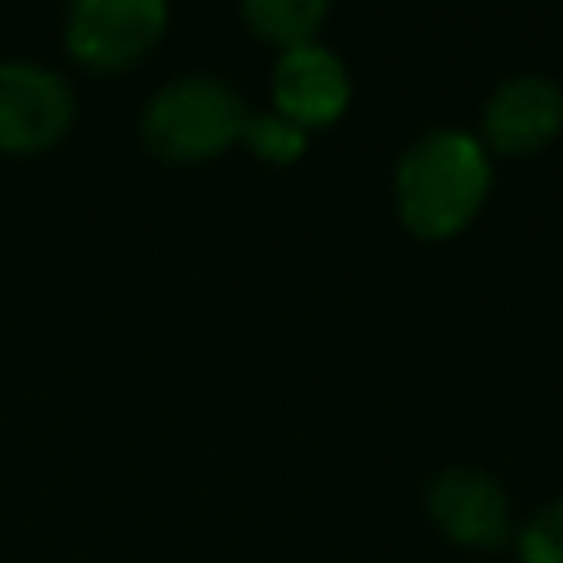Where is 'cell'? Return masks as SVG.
Returning a JSON list of instances; mask_svg holds the SVG:
<instances>
[{"instance_id":"6da1fadb","label":"cell","mask_w":563,"mask_h":563,"mask_svg":"<svg viewBox=\"0 0 563 563\" xmlns=\"http://www.w3.org/2000/svg\"><path fill=\"white\" fill-rule=\"evenodd\" d=\"M488 185L493 163L484 141L462 128H435L396 163V216L413 238L444 242L479 216Z\"/></svg>"},{"instance_id":"7a4b0ae2","label":"cell","mask_w":563,"mask_h":563,"mask_svg":"<svg viewBox=\"0 0 563 563\" xmlns=\"http://www.w3.org/2000/svg\"><path fill=\"white\" fill-rule=\"evenodd\" d=\"M242 97L216 75H180L163 84L141 110V141L167 163H202L242 141Z\"/></svg>"},{"instance_id":"3957f363","label":"cell","mask_w":563,"mask_h":563,"mask_svg":"<svg viewBox=\"0 0 563 563\" xmlns=\"http://www.w3.org/2000/svg\"><path fill=\"white\" fill-rule=\"evenodd\" d=\"M167 31L163 0H79L66 13L62 40L66 53L88 70H128L136 66Z\"/></svg>"},{"instance_id":"277c9868","label":"cell","mask_w":563,"mask_h":563,"mask_svg":"<svg viewBox=\"0 0 563 563\" xmlns=\"http://www.w3.org/2000/svg\"><path fill=\"white\" fill-rule=\"evenodd\" d=\"M75 123L70 84L40 62H0V154L53 150Z\"/></svg>"},{"instance_id":"5b68a950","label":"cell","mask_w":563,"mask_h":563,"mask_svg":"<svg viewBox=\"0 0 563 563\" xmlns=\"http://www.w3.org/2000/svg\"><path fill=\"white\" fill-rule=\"evenodd\" d=\"M427 515L449 541L471 550H497L510 541V501L501 484L475 466L440 471L427 488Z\"/></svg>"},{"instance_id":"8992f818","label":"cell","mask_w":563,"mask_h":563,"mask_svg":"<svg viewBox=\"0 0 563 563\" xmlns=\"http://www.w3.org/2000/svg\"><path fill=\"white\" fill-rule=\"evenodd\" d=\"M352 101V79L347 66L321 48V44H303L277 57L273 66V110L282 119H290L295 128H325L334 123Z\"/></svg>"},{"instance_id":"52a82bcc","label":"cell","mask_w":563,"mask_h":563,"mask_svg":"<svg viewBox=\"0 0 563 563\" xmlns=\"http://www.w3.org/2000/svg\"><path fill=\"white\" fill-rule=\"evenodd\" d=\"M563 132V88L545 75H510L484 106V141L497 154H537Z\"/></svg>"},{"instance_id":"ba28073f","label":"cell","mask_w":563,"mask_h":563,"mask_svg":"<svg viewBox=\"0 0 563 563\" xmlns=\"http://www.w3.org/2000/svg\"><path fill=\"white\" fill-rule=\"evenodd\" d=\"M325 13H330V9H325L321 0H246V4H242L246 26H251L260 40L277 44L282 53L303 48V44H317L312 35H317V26L325 22Z\"/></svg>"},{"instance_id":"9c48e42d","label":"cell","mask_w":563,"mask_h":563,"mask_svg":"<svg viewBox=\"0 0 563 563\" xmlns=\"http://www.w3.org/2000/svg\"><path fill=\"white\" fill-rule=\"evenodd\" d=\"M242 145L264 163H295L308 145V132L295 128L290 119H282L277 110H268V114H246Z\"/></svg>"},{"instance_id":"30bf717a","label":"cell","mask_w":563,"mask_h":563,"mask_svg":"<svg viewBox=\"0 0 563 563\" xmlns=\"http://www.w3.org/2000/svg\"><path fill=\"white\" fill-rule=\"evenodd\" d=\"M519 563H563V497L537 510L515 537Z\"/></svg>"}]
</instances>
